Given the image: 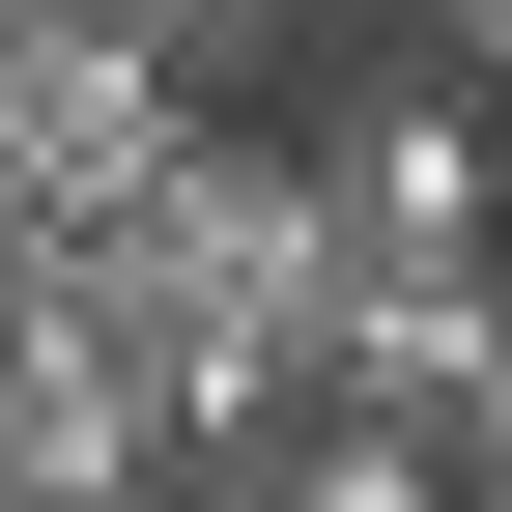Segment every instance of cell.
<instances>
[{
	"mask_svg": "<svg viewBox=\"0 0 512 512\" xmlns=\"http://www.w3.org/2000/svg\"><path fill=\"white\" fill-rule=\"evenodd\" d=\"M427 456H456V512H512V342H484V399L427 427Z\"/></svg>",
	"mask_w": 512,
	"mask_h": 512,
	"instance_id": "4",
	"label": "cell"
},
{
	"mask_svg": "<svg viewBox=\"0 0 512 512\" xmlns=\"http://www.w3.org/2000/svg\"><path fill=\"white\" fill-rule=\"evenodd\" d=\"M399 29H427V57H456V86H512V0H399Z\"/></svg>",
	"mask_w": 512,
	"mask_h": 512,
	"instance_id": "5",
	"label": "cell"
},
{
	"mask_svg": "<svg viewBox=\"0 0 512 512\" xmlns=\"http://www.w3.org/2000/svg\"><path fill=\"white\" fill-rule=\"evenodd\" d=\"M86 29H143L171 86H285V57H313V0H86Z\"/></svg>",
	"mask_w": 512,
	"mask_h": 512,
	"instance_id": "3",
	"label": "cell"
},
{
	"mask_svg": "<svg viewBox=\"0 0 512 512\" xmlns=\"http://www.w3.org/2000/svg\"><path fill=\"white\" fill-rule=\"evenodd\" d=\"M285 171H313L342 256H512V143H484V86H456L427 29H370L342 86L285 114Z\"/></svg>",
	"mask_w": 512,
	"mask_h": 512,
	"instance_id": "1",
	"label": "cell"
},
{
	"mask_svg": "<svg viewBox=\"0 0 512 512\" xmlns=\"http://www.w3.org/2000/svg\"><path fill=\"white\" fill-rule=\"evenodd\" d=\"M484 342H512V256H342L313 285V399L342 427H456Z\"/></svg>",
	"mask_w": 512,
	"mask_h": 512,
	"instance_id": "2",
	"label": "cell"
}]
</instances>
